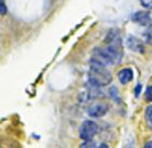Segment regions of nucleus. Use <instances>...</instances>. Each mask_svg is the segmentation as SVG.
<instances>
[{
  "label": "nucleus",
  "instance_id": "nucleus-1",
  "mask_svg": "<svg viewBox=\"0 0 152 148\" xmlns=\"http://www.w3.org/2000/svg\"><path fill=\"white\" fill-rule=\"evenodd\" d=\"M106 46L100 48L97 47L93 51V57L99 60L106 66L119 64L123 57V43L120 35V30L112 28L105 37Z\"/></svg>",
  "mask_w": 152,
  "mask_h": 148
},
{
  "label": "nucleus",
  "instance_id": "nucleus-2",
  "mask_svg": "<svg viewBox=\"0 0 152 148\" xmlns=\"http://www.w3.org/2000/svg\"><path fill=\"white\" fill-rule=\"evenodd\" d=\"M107 66L93 57L90 60V69L88 73V84L94 87H104L111 83L112 75Z\"/></svg>",
  "mask_w": 152,
  "mask_h": 148
},
{
  "label": "nucleus",
  "instance_id": "nucleus-3",
  "mask_svg": "<svg viewBox=\"0 0 152 148\" xmlns=\"http://www.w3.org/2000/svg\"><path fill=\"white\" fill-rule=\"evenodd\" d=\"M97 132H98V126L96 122H94L93 120H85L80 126L79 136L83 141L92 139L96 135Z\"/></svg>",
  "mask_w": 152,
  "mask_h": 148
},
{
  "label": "nucleus",
  "instance_id": "nucleus-4",
  "mask_svg": "<svg viewBox=\"0 0 152 148\" xmlns=\"http://www.w3.org/2000/svg\"><path fill=\"white\" fill-rule=\"evenodd\" d=\"M132 22L140 25V26H146L148 27L150 24H152V16L151 12L149 11H138L135 12L134 14L131 17Z\"/></svg>",
  "mask_w": 152,
  "mask_h": 148
},
{
  "label": "nucleus",
  "instance_id": "nucleus-5",
  "mask_svg": "<svg viewBox=\"0 0 152 148\" xmlns=\"http://www.w3.org/2000/svg\"><path fill=\"white\" fill-rule=\"evenodd\" d=\"M125 43L127 48L131 49L132 52L139 53V54L145 53V44L140 39L135 35H129L125 40Z\"/></svg>",
  "mask_w": 152,
  "mask_h": 148
},
{
  "label": "nucleus",
  "instance_id": "nucleus-6",
  "mask_svg": "<svg viewBox=\"0 0 152 148\" xmlns=\"http://www.w3.org/2000/svg\"><path fill=\"white\" fill-rule=\"evenodd\" d=\"M108 105L104 103H95L88 108V115L93 118H99V117L105 116L108 113Z\"/></svg>",
  "mask_w": 152,
  "mask_h": 148
},
{
  "label": "nucleus",
  "instance_id": "nucleus-7",
  "mask_svg": "<svg viewBox=\"0 0 152 148\" xmlns=\"http://www.w3.org/2000/svg\"><path fill=\"white\" fill-rule=\"evenodd\" d=\"M118 79L122 85L129 84V82H132L134 79V72L131 68H125V69H122L120 72L118 73Z\"/></svg>",
  "mask_w": 152,
  "mask_h": 148
},
{
  "label": "nucleus",
  "instance_id": "nucleus-8",
  "mask_svg": "<svg viewBox=\"0 0 152 148\" xmlns=\"http://www.w3.org/2000/svg\"><path fill=\"white\" fill-rule=\"evenodd\" d=\"M109 93H110L111 98L113 99L117 103H121V96H120V93H119V90H118L117 87H114V86H113V87L110 88V90H109Z\"/></svg>",
  "mask_w": 152,
  "mask_h": 148
},
{
  "label": "nucleus",
  "instance_id": "nucleus-9",
  "mask_svg": "<svg viewBox=\"0 0 152 148\" xmlns=\"http://www.w3.org/2000/svg\"><path fill=\"white\" fill-rule=\"evenodd\" d=\"M145 118H146V121L148 123V126L152 128V105L147 106L146 112H145Z\"/></svg>",
  "mask_w": 152,
  "mask_h": 148
},
{
  "label": "nucleus",
  "instance_id": "nucleus-10",
  "mask_svg": "<svg viewBox=\"0 0 152 148\" xmlns=\"http://www.w3.org/2000/svg\"><path fill=\"white\" fill-rule=\"evenodd\" d=\"M145 40H146L147 44L152 45V24H150L148 26L146 32H145Z\"/></svg>",
  "mask_w": 152,
  "mask_h": 148
},
{
  "label": "nucleus",
  "instance_id": "nucleus-11",
  "mask_svg": "<svg viewBox=\"0 0 152 148\" xmlns=\"http://www.w3.org/2000/svg\"><path fill=\"white\" fill-rule=\"evenodd\" d=\"M145 99L146 101L152 102V86L146 88V91H145Z\"/></svg>",
  "mask_w": 152,
  "mask_h": 148
},
{
  "label": "nucleus",
  "instance_id": "nucleus-12",
  "mask_svg": "<svg viewBox=\"0 0 152 148\" xmlns=\"http://www.w3.org/2000/svg\"><path fill=\"white\" fill-rule=\"evenodd\" d=\"M80 147L82 148H86V147H96V144L92 141V139H86V141H84V142L82 143L81 145H80Z\"/></svg>",
  "mask_w": 152,
  "mask_h": 148
},
{
  "label": "nucleus",
  "instance_id": "nucleus-13",
  "mask_svg": "<svg viewBox=\"0 0 152 148\" xmlns=\"http://www.w3.org/2000/svg\"><path fill=\"white\" fill-rule=\"evenodd\" d=\"M141 3V6L143 8H146L148 10H151L152 9V0H139Z\"/></svg>",
  "mask_w": 152,
  "mask_h": 148
},
{
  "label": "nucleus",
  "instance_id": "nucleus-14",
  "mask_svg": "<svg viewBox=\"0 0 152 148\" xmlns=\"http://www.w3.org/2000/svg\"><path fill=\"white\" fill-rule=\"evenodd\" d=\"M0 14L1 15L7 14V6H6V4H4V1H3V0L0 1Z\"/></svg>",
  "mask_w": 152,
  "mask_h": 148
},
{
  "label": "nucleus",
  "instance_id": "nucleus-15",
  "mask_svg": "<svg viewBox=\"0 0 152 148\" xmlns=\"http://www.w3.org/2000/svg\"><path fill=\"white\" fill-rule=\"evenodd\" d=\"M141 88H142L141 84H137V86L135 87V96L136 97H139V93L141 92Z\"/></svg>",
  "mask_w": 152,
  "mask_h": 148
},
{
  "label": "nucleus",
  "instance_id": "nucleus-16",
  "mask_svg": "<svg viewBox=\"0 0 152 148\" xmlns=\"http://www.w3.org/2000/svg\"><path fill=\"white\" fill-rule=\"evenodd\" d=\"M145 148H152V141L147 142L146 144H145Z\"/></svg>",
  "mask_w": 152,
  "mask_h": 148
},
{
  "label": "nucleus",
  "instance_id": "nucleus-17",
  "mask_svg": "<svg viewBox=\"0 0 152 148\" xmlns=\"http://www.w3.org/2000/svg\"><path fill=\"white\" fill-rule=\"evenodd\" d=\"M99 147H106V148H107V147H108V145H107V144H105V143H102V144L99 146Z\"/></svg>",
  "mask_w": 152,
  "mask_h": 148
}]
</instances>
